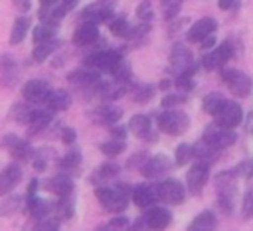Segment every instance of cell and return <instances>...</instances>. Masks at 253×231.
<instances>
[{"label": "cell", "instance_id": "6da1fadb", "mask_svg": "<svg viewBox=\"0 0 253 231\" xmlns=\"http://www.w3.org/2000/svg\"><path fill=\"white\" fill-rule=\"evenodd\" d=\"M156 126L170 136H180L190 128V116L176 107L166 109L156 116Z\"/></svg>", "mask_w": 253, "mask_h": 231}, {"label": "cell", "instance_id": "7a4b0ae2", "mask_svg": "<svg viewBox=\"0 0 253 231\" xmlns=\"http://www.w3.org/2000/svg\"><path fill=\"white\" fill-rule=\"evenodd\" d=\"M95 197L97 201L101 203L103 209L107 211H113V213H121L126 209L128 205V193L125 188L117 186V188H111V186H99L95 190Z\"/></svg>", "mask_w": 253, "mask_h": 231}, {"label": "cell", "instance_id": "3957f363", "mask_svg": "<svg viewBox=\"0 0 253 231\" xmlns=\"http://www.w3.org/2000/svg\"><path fill=\"white\" fill-rule=\"evenodd\" d=\"M219 77H221V81L227 85V89H229L237 99H245V97L251 95L253 79H251L247 73H243V71H239V69H229V67H225V69H219Z\"/></svg>", "mask_w": 253, "mask_h": 231}, {"label": "cell", "instance_id": "277c9868", "mask_svg": "<svg viewBox=\"0 0 253 231\" xmlns=\"http://www.w3.org/2000/svg\"><path fill=\"white\" fill-rule=\"evenodd\" d=\"M85 65L89 67H95L99 71H105V73H117V69L121 67L123 63V57L117 49H101V51H93L89 53L85 59H83Z\"/></svg>", "mask_w": 253, "mask_h": 231}, {"label": "cell", "instance_id": "5b68a950", "mask_svg": "<svg viewBox=\"0 0 253 231\" xmlns=\"http://www.w3.org/2000/svg\"><path fill=\"white\" fill-rule=\"evenodd\" d=\"M215 188H217V201L225 211L233 209L235 195H237V182H235V170L233 172H221L215 178Z\"/></svg>", "mask_w": 253, "mask_h": 231}, {"label": "cell", "instance_id": "8992f818", "mask_svg": "<svg viewBox=\"0 0 253 231\" xmlns=\"http://www.w3.org/2000/svg\"><path fill=\"white\" fill-rule=\"evenodd\" d=\"M235 55V47H233V39H225L221 41L219 45L208 49L202 57V67L206 71H213V69H219L227 59H231Z\"/></svg>", "mask_w": 253, "mask_h": 231}, {"label": "cell", "instance_id": "52a82bcc", "mask_svg": "<svg viewBox=\"0 0 253 231\" xmlns=\"http://www.w3.org/2000/svg\"><path fill=\"white\" fill-rule=\"evenodd\" d=\"M208 144H211L213 148L217 150H223L227 146H231L235 140H237V134L233 132V128H227V126H221L213 120V124H210L206 130H204V136H202Z\"/></svg>", "mask_w": 253, "mask_h": 231}, {"label": "cell", "instance_id": "ba28073f", "mask_svg": "<svg viewBox=\"0 0 253 231\" xmlns=\"http://www.w3.org/2000/svg\"><path fill=\"white\" fill-rule=\"evenodd\" d=\"M208 178H210V164H208V162L198 160L196 164H192L190 170L186 172V186H188V192H190L192 195H200L202 190L206 188Z\"/></svg>", "mask_w": 253, "mask_h": 231}, {"label": "cell", "instance_id": "9c48e42d", "mask_svg": "<svg viewBox=\"0 0 253 231\" xmlns=\"http://www.w3.org/2000/svg\"><path fill=\"white\" fill-rule=\"evenodd\" d=\"M51 87L47 81L43 79H32L28 83H24L22 87V97L24 101L32 103V105H42V103H47V99L51 97Z\"/></svg>", "mask_w": 253, "mask_h": 231}, {"label": "cell", "instance_id": "30bf717a", "mask_svg": "<svg viewBox=\"0 0 253 231\" xmlns=\"http://www.w3.org/2000/svg\"><path fill=\"white\" fill-rule=\"evenodd\" d=\"M2 146H4V148L10 152V156H12L14 160H18V162H28V160H32L34 154H36V150L30 146V142L18 138L16 134H4V136H2Z\"/></svg>", "mask_w": 253, "mask_h": 231}, {"label": "cell", "instance_id": "8fae6325", "mask_svg": "<svg viewBox=\"0 0 253 231\" xmlns=\"http://www.w3.org/2000/svg\"><path fill=\"white\" fill-rule=\"evenodd\" d=\"M168 63H170L172 71H176V75H180V73H194V57H192V51L184 43H176L172 47Z\"/></svg>", "mask_w": 253, "mask_h": 231}, {"label": "cell", "instance_id": "7c38bea8", "mask_svg": "<svg viewBox=\"0 0 253 231\" xmlns=\"http://www.w3.org/2000/svg\"><path fill=\"white\" fill-rule=\"evenodd\" d=\"M158 188V199L170 205H180L186 199V188L178 180H164L156 184Z\"/></svg>", "mask_w": 253, "mask_h": 231}, {"label": "cell", "instance_id": "4fadbf2b", "mask_svg": "<svg viewBox=\"0 0 253 231\" xmlns=\"http://www.w3.org/2000/svg\"><path fill=\"white\" fill-rule=\"evenodd\" d=\"M172 160L166 156V154H158V156H150L146 158V162L140 166V174L146 178V180H158L162 178L170 168H172Z\"/></svg>", "mask_w": 253, "mask_h": 231}, {"label": "cell", "instance_id": "5bb4252c", "mask_svg": "<svg viewBox=\"0 0 253 231\" xmlns=\"http://www.w3.org/2000/svg\"><path fill=\"white\" fill-rule=\"evenodd\" d=\"M213 120H215L217 124H221V126L235 128L237 124L243 122V109H241V105H239L237 101H227V103L219 109V113L213 116Z\"/></svg>", "mask_w": 253, "mask_h": 231}, {"label": "cell", "instance_id": "9a60e30c", "mask_svg": "<svg viewBox=\"0 0 253 231\" xmlns=\"http://www.w3.org/2000/svg\"><path fill=\"white\" fill-rule=\"evenodd\" d=\"M132 201L138 209H148L156 203L158 199V188L156 186H148V184H142V186H136L132 190Z\"/></svg>", "mask_w": 253, "mask_h": 231}, {"label": "cell", "instance_id": "2e32d148", "mask_svg": "<svg viewBox=\"0 0 253 231\" xmlns=\"http://www.w3.org/2000/svg\"><path fill=\"white\" fill-rule=\"evenodd\" d=\"M20 180H22V168H20V164L16 160V162L8 164L0 174V195L10 193L12 188H16L20 184Z\"/></svg>", "mask_w": 253, "mask_h": 231}, {"label": "cell", "instance_id": "e0dca14e", "mask_svg": "<svg viewBox=\"0 0 253 231\" xmlns=\"http://www.w3.org/2000/svg\"><path fill=\"white\" fill-rule=\"evenodd\" d=\"M81 18L83 22H95V24H101V22H111L113 20V8L103 4L101 0L95 2V4H89L83 12H81Z\"/></svg>", "mask_w": 253, "mask_h": 231}, {"label": "cell", "instance_id": "ac0fdd59", "mask_svg": "<svg viewBox=\"0 0 253 231\" xmlns=\"http://www.w3.org/2000/svg\"><path fill=\"white\" fill-rule=\"evenodd\" d=\"M128 130L136 136V138H144L148 142H154L158 136L152 134V124H150V116L146 115H134L128 120Z\"/></svg>", "mask_w": 253, "mask_h": 231}, {"label": "cell", "instance_id": "d6986e66", "mask_svg": "<svg viewBox=\"0 0 253 231\" xmlns=\"http://www.w3.org/2000/svg\"><path fill=\"white\" fill-rule=\"evenodd\" d=\"M217 30V22L213 18H200L198 22L192 24V28L188 30V39L190 41H202L206 39L208 36H211L213 32Z\"/></svg>", "mask_w": 253, "mask_h": 231}, {"label": "cell", "instance_id": "ffe728a7", "mask_svg": "<svg viewBox=\"0 0 253 231\" xmlns=\"http://www.w3.org/2000/svg\"><path fill=\"white\" fill-rule=\"evenodd\" d=\"M144 221H146L148 229H166L170 225V221H172V215H170V211L166 207L152 205L144 213Z\"/></svg>", "mask_w": 253, "mask_h": 231}, {"label": "cell", "instance_id": "44dd1931", "mask_svg": "<svg viewBox=\"0 0 253 231\" xmlns=\"http://www.w3.org/2000/svg\"><path fill=\"white\" fill-rule=\"evenodd\" d=\"M99 39V24L95 22H83L73 32V43L75 45H91Z\"/></svg>", "mask_w": 253, "mask_h": 231}, {"label": "cell", "instance_id": "7402d4cb", "mask_svg": "<svg viewBox=\"0 0 253 231\" xmlns=\"http://www.w3.org/2000/svg\"><path fill=\"white\" fill-rule=\"evenodd\" d=\"M67 81L79 87H93L95 83H99V69L85 65L83 69H75L67 75Z\"/></svg>", "mask_w": 253, "mask_h": 231}, {"label": "cell", "instance_id": "603a6c76", "mask_svg": "<svg viewBox=\"0 0 253 231\" xmlns=\"http://www.w3.org/2000/svg\"><path fill=\"white\" fill-rule=\"evenodd\" d=\"M43 188H45L49 193L57 195V197L71 195V193H73V190H75L73 180H71L69 176H53V178H49V180L43 184Z\"/></svg>", "mask_w": 253, "mask_h": 231}, {"label": "cell", "instance_id": "cb8c5ba5", "mask_svg": "<svg viewBox=\"0 0 253 231\" xmlns=\"http://www.w3.org/2000/svg\"><path fill=\"white\" fill-rule=\"evenodd\" d=\"M123 116V111L115 105H103L97 111H93V122L97 124H109L113 126L115 122H119V118Z\"/></svg>", "mask_w": 253, "mask_h": 231}, {"label": "cell", "instance_id": "d4e9b609", "mask_svg": "<svg viewBox=\"0 0 253 231\" xmlns=\"http://www.w3.org/2000/svg\"><path fill=\"white\" fill-rule=\"evenodd\" d=\"M0 79H2V85L8 89L12 87L18 79H20V71H18V65L16 61L10 57V55H2V65H0Z\"/></svg>", "mask_w": 253, "mask_h": 231}, {"label": "cell", "instance_id": "484cf974", "mask_svg": "<svg viewBox=\"0 0 253 231\" xmlns=\"http://www.w3.org/2000/svg\"><path fill=\"white\" fill-rule=\"evenodd\" d=\"M217 225V217H215V213L213 211H202V213H198L194 219H192V223H190V231H211L213 227Z\"/></svg>", "mask_w": 253, "mask_h": 231}, {"label": "cell", "instance_id": "4316f807", "mask_svg": "<svg viewBox=\"0 0 253 231\" xmlns=\"http://www.w3.org/2000/svg\"><path fill=\"white\" fill-rule=\"evenodd\" d=\"M32 103H18V105H12V109H10V118L12 120H16L18 124H30L32 122V118H34V115H36V111L30 107Z\"/></svg>", "mask_w": 253, "mask_h": 231}, {"label": "cell", "instance_id": "83f0119b", "mask_svg": "<svg viewBox=\"0 0 253 231\" xmlns=\"http://www.w3.org/2000/svg\"><path fill=\"white\" fill-rule=\"evenodd\" d=\"M192 148H194V158L196 160H202V162H208V164H211L217 158V154H219V150L213 148L211 144H208L204 138L198 140L196 144H192Z\"/></svg>", "mask_w": 253, "mask_h": 231}, {"label": "cell", "instance_id": "f1b7e54d", "mask_svg": "<svg viewBox=\"0 0 253 231\" xmlns=\"http://www.w3.org/2000/svg\"><path fill=\"white\" fill-rule=\"evenodd\" d=\"M30 26H32V20H30L28 16L16 18V22H14V26H12V32H10V43H12V45L22 43L24 38H26V34H28V30H30Z\"/></svg>", "mask_w": 253, "mask_h": 231}, {"label": "cell", "instance_id": "f546056e", "mask_svg": "<svg viewBox=\"0 0 253 231\" xmlns=\"http://www.w3.org/2000/svg\"><path fill=\"white\" fill-rule=\"evenodd\" d=\"M51 113H53V111H36L32 122L28 124V136H36V134H40L42 130H45L47 124L51 122Z\"/></svg>", "mask_w": 253, "mask_h": 231}, {"label": "cell", "instance_id": "4dcf8cb0", "mask_svg": "<svg viewBox=\"0 0 253 231\" xmlns=\"http://www.w3.org/2000/svg\"><path fill=\"white\" fill-rule=\"evenodd\" d=\"M225 103H227V99H225L221 93H210V95L204 97V101H202V109H204V113L215 116V115L219 113V109H221Z\"/></svg>", "mask_w": 253, "mask_h": 231}, {"label": "cell", "instance_id": "1f68e13d", "mask_svg": "<svg viewBox=\"0 0 253 231\" xmlns=\"http://www.w3.org/2000/svg\"><path fill=\"white\" fill-rule=\"evenodd\" d=\"M55 32H57V24H51V22H42L34 28L32 32V38L36 43L40 41H47V39H55Z\"/></svg>", "mask_w": 253, "mask_h": 231}, {"label": "cell", "instance_id": "d6a6232c", "mask_svg": "<svg viewBox=\"0 0 253 231\" xmlns=\"http://www.w3.org/2000/svg\"><path fill=\"white\" fill-rule=\"evenodd\" d=\"M57 41L55 39H47V41H40V43H36V47H34V51H32V59L34 61H38V63H42V61H45L55 49H57Z\"/></svg>", "mask_w": 253, "mask_h": 231}, {"label": "cell", "instance_id": "836d02e7", "mask_svg": "<svg viewBox=\"0 0 253 231\" xmlns=\"http://www.w3.org/2000/svg\"><path fill=\"white\" fill-rule=\"evenodd\" d=\"M45 105H47V109L53 111V113H55V111H65V109H69V105H71V95H69L67 91H53Z\"/></svg>", "mask_w": 253, "mask_h": 231}, {"label": "cell", "instance_id": "e575fe53", "mask_svg": "<svg viewBox=\"0 0 253 231\" xmlns=\"http://www.w3.org/2000/svg\"><path fill=\"white\" fill-rule=\"evenodd\" d=\"M22 195H4L2 197V203H0V213L2 215H12L14 211H18L22 207Z\"/></svg>", "mask_w": 253, "mask_h": 231}, {"label": "cell", "instance_id": "d590c367", "mask_svg": "<svg viewBox=\"0 0 253 231\" xmlns=\"http://www.w3.org/2000/svg\"><path fill=\"white\" fill-rule=\"evenodd\" d=\"M109 30H111V34L117 36V38H126L128 32H130V26H128V20H126V18L117 16V18H113V20L109 22Z\"/></svg>", "mask_w": 253, "mask_h": 231}, {"label": "cell", "instance_id": "8d00e7d4", "mask_svg": "<svg viewBox=\"0 0 253 231\" xmlns=\"http://www.w3.org/2000/svg\"><path fill=\"white\" fill-rule=\"evenodd\" d=\"M101 152L105 154V156H117V154H121L123 150H125V140L123 138H111V140H107V142H103L101 146Z\"/></svg>", "mask_w": 253, "mask_h": 231}, {"label": "cell", "instance_id": "74e56055", "mask_svg": "<svg viewBox=\"0 0 253 231\" xmlns=\"http://www.w3.org/2000/svg\"><path fill=\"white\" fill-rule=\"evenodd\" d=\"M192 156H194V148L186 142H180L176 146V152H174V162H176V166H184L186 162H190Z\"/></svg>", "mask_w": 253, "mask_h": 231}, {"label": "cell", "instance_id": "f35d334b", "mask_svg": "<svg viewBox=\"0 0 253 231\" xmlns=\"http://www.w3.org/2000/svg\"><path fill=\"white\" fill-rule=\"evenodd\" d=\"M57 211H59L61 219H71V217H73V211H75V199H73V193H71V195H65V197H59Z\"/></svg>", "mask_w": 253, "mask_h": 231}, {"label": "cell", "instance_id": "ab89813d", "mask_svg": "<svg viewBox=\"0 0 253 231\" xmlns=\"http://www.w3.org/2000/svg\"><path fill=\"white\" fill-rule=\"evenodd\" d=\"M180 4L182 0H160V10H162V16L164 20H174L180 12Z\"/></svg>", "mask_w": 253, "mask_h": 231}, {"label": "cell", "instance_id": "60d3db41", "mask_svg": "<svg viewBox=\"0 0 253 231\" xmlns=\"http://www.w3.org/2000/svg\"><path fill=\"white\" fill-rule=\"evenodd\" d=\"M152 95H154V87L148 85V83L136 85V87L132 89V99H134V103H148V101L152 99Z\"/></svg>", "mask_w": 253, "mask_h": 231}, {"label": "cell", "instance_id": "b9f144b4", "mask_svg": "<svg viewBox=\"0 0 253 231\" xmlns=\"http://www.w3.org/2000/svg\"><path fill=\"white\" fill-rule=\"evenodd\" d=\"M119 172H121L119 164H115V162H105V164H101V168H99V172H97V178H99L97 182L111 180V178L119 176Z\"/></svg>", "mask_w": 253, "mask_h": 231}, {"label": "cell", "instance_id": "7bdbcfd3", "mask_svg": "<svg viewBox=\"0 0 253 231\" xmlns=\"http://www.w3.org/2000/svg\"><path fill=\"white\" fill-rule=\"evenodd\" d=\"M81 164V152L79 150H69L61 160H59V166L63 170H73Z\"/></svg>", "mask_w": 253, "mask_h": 231}, {"label": "cell", "instance_id": "ee69618b", "mask_svg": "<svg viewBox=\"0 0 253 231\" xmlns=\"http://www.w3.org/2000/svg\"><path fill=\"white\" fill-rule=\"evenodd\" d=\"M49 156H53V150H40V152H36L34 154V158H32V166L38 170V172H43L45 168H47V160H49Z\"/></svg>", "mask_w": 253, "mask_h": 231}, {"label": "cell", "instance_id": "f6af8a7d", "mask_svg": "<svg viewBox=\"0 0 253 231\" xmlns=\"http://www.w3.org/2000/svg\"><path fill=\"white\" fill-rule=\"evenodd\" d=\"M136 18H138L140 22H152V18H154V10H152L150 0H142V2L136 6Z\"/></svg>", "mask_w": 253, "mask_h": 231}, {"label": "cell", "instance_id": "bcb514c9", "mask_svg": "<svg viewBox=\"0 0 253 231\" xmlns=\"http://www.w3.org/2000/svg\"><path fill=\"white\" fill-rule=\"evenodd\" d=\"M59 219H61V215H59V217H53V213H49V215L38 219L36 229H40V231H45V229L55 231V229H59Z\"/></svg>", "mask_w": 253, "mask_h": 231}, {"label": "cell", "instance_id": "7dc6e473", "mask_svg": "<svg viewBox=\"0 0 253 231\" xmlns=\"http://www.w3.org/2000/svg\"><path fill=\"white\" fill-rule=\"evenodd\" d=\"M192 75H194V73H180V75H176L174 85H176L180 91H184V93L192 91V89L196 87V83H194V77H192Z\"/></svg>", "mask_w": 253, "mask_h": 231}, {"label": "cell", "instance_id": "c3c4849f", "mask_svg": "<svg viewBox=\"0 0 253 231\" xmlns=\"http://www.w3.org/2000/svg\"><path fill=\"white\" fill-rule=\"evenodd\" d=\"M241 217L243 219H251L253 217V188H249L243 195V203H241Z\"/></svg>", "mask_w": 253, "mask_h": 231}, {"label": "cell", "instance_id": "681fc988", "mask_svg": "<svg viewBox=\"0 0 253 231\" xmlns=\"http://www.w3.org/2000/svg\"><path fill=\"white\" fill-rule=\"evenodd\" d=\"M162 107L164 109H174V107H178V105H182V103H186V95H166L162 101Z\"/></svg>", "mask_w": 253, "mask_h": 231}, {"label": "cell", "instance_id": "f907efd6", "mask_svg": "<svg viewBox=\"0 0 253 231\" xmlns=\"http://www.w3.org/2000/svg\"><path fill=\"white\" fill-rule=\"evenodd\" d=\"M59 138H61V142H63V144H73V142H75V138H77V132H75L71 126H63V128H61Z\"/></svg>", "mask_w": 253, "mask_h": 231}, {"label": "cell", "instance_id": "816d5d0a", "mask_svg": "<svg viewBox=\"0 0 253 231\" xmlns=\"http://www.w3.org/2000/svg\"><path fill=\"white\" fill-rule=\"evenodd\" d=\"M125 227H128V219L126 217H115L107 225H103L99 229H125Z\"/></svg>", "mask_w": 253, "mask_h": 231}, {"label": "cell", "instance_id": "f5cc1de1", "mask_svg": "<svg viewBox=\"0 0 253 231\" xmlns=\"http://www.w3.org/2000/svg\"><path fill=\"white\" fill-rule=\"evenodd\" d=\"M235 174H241L245 178H251L253 176V160H245L239 164V168H235Z\"/></svg>", "mask_w": 253, "mask_h": 231}, {"label": "cell", "instance_id": "db71d44e", "mask_svg": "<svg viewBox=\"0 0 253 231\" xmlns=\"http://www.w3.org/2000/svg\"><path fill=\"white\" fill-rule=\"evenodd\" d=\"M144 162H146V152H138V154H134L132 158H128V162H126V166H128V168H136L138 164L142 166Z\"/></svg>", "mask_w": 253, "mask_h": 231}, {"label": "cell", "instance_id": "11a10c76", "mask_svg": "<svg viewBox=\"0 0 253 231\" xmlns=\"http://www.w3.org/2000/svg\"><path fill=\"white\" fill-rule=\"evenodd\" d=\"M36 190H38V180L34 178V180L30 182V186H28V192H26V201H30V199H34V197H36Z\"/></svg>", "mask_w": 253, "mask_h": 231}, {"label": "cell", "instance_id": "9f6ffc18", "mask_svg": "<svg viewBox=\"0 0 253 231\" xmlns=\"http://www.w3.org/2000/svg\"><path fill=\"white\" fill-rule=\"evenodd\" d=\"M200 45H202V49H204V51L211 49V47L215 45V38H213V34H211V36H208L206 39H202V41H200Z\"/></svg>", "mask_w": 253, "mask_h": 231}, {"label": "cell", "instance_id": "6f0895ef", "mask_svg": "<svg viewBox=\"0 0 253 231\" xmlns=\"http://www.w3.org/2000/svg\"><path fill=\"white\" fill-rule=\"evenodd\" d=\"M111 134L115 136V138H126V126H113L111 128Z\"/></svg>", "mask_w": 253, "mask_h": 231}, {"label": "cell", "instance_id": "680465c9", "mask_svg": "<svg viewBox=\"0 0 253 231\" xmlns=\"http://www.w3.org/2000/svg\"><path fill=\"white\" fill-rule=\"evenodd\" d=\"M14 2V6L20 10V12H28L30 8H32V2L30 0H12Z\"/></svg>", "mask_w": 253, "mask_h": 231}, {"label": "cell", "instance_id": "91938a15", "mask_svg": "<svg viewBox=\"0 0 253 231\" xmlns=\"http://www.w3.org/2000/svg\"><path fill=\"white\" fill-rule=\"evenodd\" d=\"M77 4H79V0H61V6H63L67 12H71V10H73Z\"/></svg>", "mask_w": 253, "mask_h": 231}, {"label": "cell", "instance_id": "94428289", "mask_svg": "<svg viewBox=\"0 0 253 231\" xmlns=\"http://www.w3.org/2000/svg\"><path fill=\"white\" fill-rule=\"evenodd\" d=\"M233 4H235V0H217V6H219L221 10H229Z\"/></svg>", "mask_w": 253, "mask_h": 231}, {"label": "cell", "instance_id": "6125c7cd", "mask_svg": "<svg viewBox=\"0 0 253 231\" xmlns=\"http://www.w3.org/2000/svg\"><path fill=\"white\" fill-rule=\"evenodd\" d=\"M247 130L253 134V111H251V115H249V122H247Z\"/></svg>", "mask_w": 253, "mask_h": 231}, {"label": "cell", "instance_id": "be15d7a7", "mask_svg": "<svg viewBox=\"0 0 253 231\" xmlns=\"http://www.w3.org/2000/svg\"><path fill=\"white\" fill-rule=\"evenodd\" d=\"M168 87H170V81H168V79L160 81V85H158V89H168Z\"/></svg>", "mask_w": 253, "mask_h": 231}, {"label": "cell", "instance_id": "e7e4bbea", "mask_svg": "<svg viewBox=\"0 0 253 231\" xmlns=\"http://www.w3.org/2000/svg\"><path fill=\"white\" fill-rule=\"evenodd\" d=\"M55 2H57V0H40V4H42V6H53Z\"/></svg>", "mask_w": 253, "mask_h": 231}]
</instances>
